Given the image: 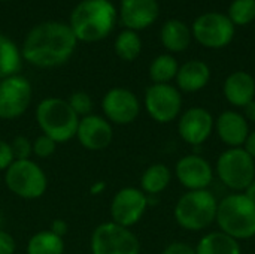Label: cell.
Listing matches in <instances>:
<instances>
[{"mask_svg":"<svg viewBox=\"0 0 255 254\" xmlns=\"http://www.w3.org/2000/svg\"><path fill=\"white\" fill-rule=\"evenodd\" d=\"M78 39L69 24L46 21L34 25L21 48V57L40 69L64 64L75 52Z\"/></svg>","mask_w":255,"mask_h":254,"instance_id":"6da1fadb","label":"cell"},{"mask_svg":"<svg viewBox=\"0 0 255 254\" xmlns=\"http://www.w3.org/2000/svg\"><path fill=\"white\" fill-rule=\"evenodd\" d=\"M118 12L111 0H82L69 19V25L78 42H99L111 34L117 24Z\"/></svg>","mask_w":255,"mask_h":254,"instance_id":"7a4b0ae2","label":"cell"},{"mask_svg":"<svg viewBox=\"0 0 255 254\" xmlns=\"http://www.w3.org/2000/svg\"><path fill=\"white\" fill-rule=\"evenodd\" d=\"M218 199L208 190L185 192L175 204L173 217L179 228L187 232H202L217 220Z\"/></svg>","mask_w":255,"mask_h":254,"instance_id":"3957f363","label":"cell"},{"mask_svg":"<svg viewBox=\"0 0 255 254\" xmlns=\"http://www.w3.org/2000/svg\"><path fill=\"white\" fill-rule=\"evenodd\" d=\"M215 223L239 243L251 240L255 237V205L244 193L227 195L218 201Z\"/></svg>","mask_w":255,"mask_h":254,"instance_id":"277c9868","label":"cell"},{"mask_svg":"<svg viewBox=\"0 0 255 254\" xmlns=\"http://www.w3.org/2000/svg\"><path fill=\"white\" fill-rule=\"evenodd\" d=\"M34 115L42 135L49 136L57 144L67 142L76 136L79 117L66 99L46 97L40 100Z\"/></svg>","mask_w":255,"mask_h":254,"instance_id":"5b68a950","label":"cell"},{"mask_svg":"<svg viewBox=\"0 0 255 254\" xmlns=\"http://www.w3.org/2000/svg\"><path fill=\"white\" fill-rule=\"evenodd\" d=\"M215 175L235 193H244L255 180V160L242 148H227L215 163Z\"/></svg>","mask_w":255,"mask_h":254,"instance_id":"8992f818","label":"cell"},{"mask_svg":"<svg viewBox=\"0 0 255 254\" xmlns=\"http://www.w3.org/2000/svg\"><path fill=\"white\" fill-rule=\"evenodd\" d=\"M4 184L15 196L34 201L46 193L48 177L34 160H15L4 171Z\"/></svg>","mask_w":255,"mask_h":254,"instance_id":"52a82bcc","label":"cell"},{"mask_svg":"<svg viewBox=\"0 0 255 254\" xmlns=\"http://www.w3.org/2000/svg\"><path fill=\"white\" fill-rule=\"evenodd\" d=\"M90 250L91 254H140V241L131 229L105 222L93 231Z\"/></svg>","mask_w":255,"mask_h":254,"instance_id":"ba28073f","label":"cell"},{"mask_svg":"<svg viewBox=\"0 0 255 254\" xmlns=\"http://www.w3.org/2000/svg\"><path fill=\"white\" fill-rule=\"evenodd\" d=\"M236 33L235 24L227 13L206 12L197 16L191 25V34L205 48L221 49L232 43Z\"/></svg>","mask_w":255,"mask_h":254,"instance_id":"9c48e42d","label":"cell"},{"mask_svg":"<svg viewBox=\"0 0 255 254\" xmlns=\"http://www.w3.org/2000/svg\"><path fill=\"white\" fill-rule=\"evenodd\" d=\"M143 106L158 124H169L182 114V93L172 84H152L145 90Z\"/></svg>","mask_w":255,"mask_h":254,"instance_id":"30bf717a","label":"cell"},{"mask_svg":"<svg viewBox=\"0 0 255 254\" xmlns=\"http://www.w3.org/2000/svg\"><path fill=\"white\" fill-rule=\"evenodd\" d=\"M148 205L149 198L140 189L124 187L118 190L111 201V222L130 229L142 220Z\"/></svg>","mask_w":255,"mask_h":254,"instance_id":"8fae6325","label":"cell"},{"mask_svg":"<svg viewBox=\"0 0 255 254\" xmlns=\"http://www.w3.org/2000/svg\"><path fill=\"white\" fill-rule=\"evenodd\" d=\"M33 88L22 75H12L0 81V118H19L30 106Z\"/></svg>","mask_w":255,"mask_h":254,"instance_id":"7c38bea8","label":"cell"},{"mask_svg":"<svg viewBox=\"0 0 255 254\" xmlns=\"http://www.w3.org/2000/svg\"><path fill=\"white\" fill-rule=\"evenodd\" d=\"M103 117L117 126H128L136 121L140 114V100L137 96L124 87L108 90L102 99Z\"/></svg>","mask_w":255,"mask_h":254,"instance_id":"4fadbf2b","label":"cell"},{"mask_svg":"<svg viewBox=\"0 0 255 254\" xmlns=\"http://www.w3.org/2000/svg\"><path fill=\"white\" fill-rule=\"evenodd\" d=\"M214 127L215 118L203 106H193L185 109L178 120L179 138L193 147L203 145L211 138Z\"/></svg>","mask_w":255,"mask_h":254,"instance_id":"5bb4252c","label":"cell"},{"mask_svg":"<svg viewBox=\"0 0 255 254\" xmlns=\"http://www.w3.org/2000/svg\"><path fill=\"white\" fill-rule=\"evenodd\" d=\"M175 177L182 187L190 190H208L214 181L215 169L208 159L199 154H187L175 165Z\"/></svg>","mask_w":255,"mask_h":254,"instance_id":"9a60e30c","label":"cell"},{"mask_svg":"<svg viewBox=\"0 0 255 254\" xmlns=\"http://www.w3.org/2000/svg\"><path fill=\"white\" fill-rule=\"evenodd\" d=\"M75 138L85 150L102 151L111 145L114 139V129L103 115L90 114L79 118Z\"/></svg>","mask_w":255,"mask_h":254,"instance_id":"2e32d148","label":"cell"},{"mask_svg":"<svg viewBox=\"0 0 255 254\" xmlns=\"http://www.w3.org/2000/svg\"><path fill=\"white\" fill-rule=\"evenodd\" d=\"M160 13L158 0H120V19L128 30H145Z\"/></svg>","mask_w":255,"mask_h":254,"instance_id":"e0dca14e","label":"cell"},{"mask_svg":"<svg viewBox=\"0 0 255 254\" xmlns=\"http://www.w3.org/2000/svg\"><path fill=\"white\" fill-rule=\"evenodd\" d=\"M220 141L226 144L229 148H239L244 147L251 129L250 123L244 117L242 112L235 109H227L221 112L215 118V127Z\"/></svg>","mask_w":255,"mask_h":254,"instance_id":"ac0fdd59","label":"cell"},{"mask_svg":"<svg viewBox=\"0 0 255 254\" xmlns=\"http://www.w3.org/2000/svg\"><path fill=\"white\" fill-rule=\"evenodd\" d=\"M223 93L232 106L244 109L250 102L255 100V78L245 70L232 72L224 79Z\"/></svg>","mask_w":255,"mask_h":254,"instance_id":"d6986e66","label":"cell"},{"mask_svg":"<svg viewBox=\"0 0 255 254\" xmlns=\"http://www.w3.org/2000/svg\"><path fill=\"white\" fill-rule=\"evenodd\" d=\"M175 81L181 93H197L209 84L211 67L203 60H188L179 64Z\"/></svg>","mask_w":255,"mask_h":254,"instance_id":"ffe728a7","label":"cell"},{"mask_svg":"<svg viewBox=\"0 0 255 254\" xmlns=\"http://www.w3.org/2000/svg\"><path fill=\"white\" fill-rule=\"evenodd\" d=\"M191 28L181 19H167L160 31V40L169 52H182L191 43Z\"/></svg>","mask_w":255,"mask_h":254,"instance_id":"44dd1931","label":"cell"},{"mask_svg":"<svg viewBox=\"0 0 255 254\" xmlns=\"http://www.w3.org/2000/svg\"><path fill=\"white\" fill-rule=\"evenodd\" d=\"M194 249L196 254H242L241 243L221 231L205 234Z\"/></svg>","mask_w":255,"mask_h":254,"instance_id":"7402d4cb","label":"cell"},{"mask_svg":"<svg viewBox=\"0 0 255 254\" xmlns=\"http://www.w3.org/2000/svg\"><path fill=\"white\" fill-rule=\"evenodd\" d=\"M172 181V171L164 163L149 165L140 177V190L149 198L163 193Z\"/></svg>","mask_w":255,"mask_h":254,"instance_id":"603a6c76","label":"cell"},{"mask_svg":"<svg viewBox=\"0 0 255 254\" xmlns=\"http://www.w3.org/2000/svg\"><path fill=\"white\" fill-rule=\"evenodd\" d=\"M21 49L16 43L0 33V81L16 75L21 69Z\"/></svg>","mask_w":255,"mask_h":254,"instance_id":"cb8c5ba5","label":"cell"},{"mask_svg":"<svg viewBox=\"0 0 255 254\" xmlns=\"http://www.w3.org/2000/svg\"><path fill=\"white\" fill-rule=\"evenodd\" d=\"M64 241L49 229L39 231L30 237L27 243V254H63Z\"/></svg>","mask_w":255,"mask_h":254,"instance_id":"d4e9b609","label":"cell"},{"mask_svg":"<svg viewBox=\"0 0 255 254\" xmlns=\"http://www.w3.org/2000/svg\"><path fill=\"white\" fill-rule=\"evenodd\" d=\"M179 70V63L172 54H160L149 64V78L152 84H170Z\"/></svg>","mask_w":255,"mask_h":254,"instance_id":"484cf974","label":"cell"},{"mask_svg":"<svg viewBox=\"0 0 255 254\" xmlns=\"http://www.w3.org/2000/svg\"><path fill=\"white\" fill-rule=\"evenodd\" d=\"M114 49L121 60L134 61L142 52V39L137 34V31L126 28L118 33L114 43Z\"/></svg>","mask_w":255,"mask_h":254,"instance_id":"4316f807","label":"cell"},{"mask_svg":"<svg viewBox=\"0 0 255 254\" xmlns=\"http://www.w3.org/2000/svg\"><path fill=\"white\" fill-rule=\"evenodd\" d=\"M227 16L236 25H248L255 19V0H233Z\"/></svg>","mask_w":255,"mask_h":254,"instance_id":"83f0119b","label":"cell"},{"mask_svg":"<svg viewBox=\"0 0 255 254\" xmlns=\"http://www.w3.org/2000/svg\"><path fill=\"white\" fill-rule=\"evenodd\" d=\"M66 100H67V103L70 105V108L73 109V112H75L79 118L93 114V106H94V103H93V99H91V96H90L88 93H85V91H75V93H72Z\"/></svg>","mask_w":255,"mask_h":254,"instance_id":"f1b7e54d","label":"cell"},{"mask_svg":"<svg viewBox=\"0 0 255 254\" xmlns=\"http://www.w3.org/2000/svg\"><path fill=\"white\" fill-rule=\"evenodd\" d=\"M31 144H33V156H36L37 159H49L51 156H54L58 145L54 139H51L46 135H39L36 139L31 141Z\"/></svg>","mask_w":255,"mask_h":254,"instance_id":"f546056e","label":"cell"},{"mask_svg":"<svg viewBox=\"0 0 255 254\" xmlns=\"http://www.w3.org/2000/svg\"><path fill=\"white\" fill-rule=\"evenodd\" d=\"M10 148L13 153V159L15 160H28L33 156V144L28 138L25 136H15L12 139Z\"/></svg>","mask_w":255,"mask_h":254,"instance_id":"4dcf8cb0","label":"cell"},{"mask_svg":"<svg viewBox=\"0 0 255 254\" xmlns=\"http://www.w3.org/2000/svg\"><path fill=\"white\" fill-rule=\"evenodd\" d=\"M15 162L10 144L7 141L0 139V172H4Z\"/></svg>","mask_w":255,"mask_h":254,"instance_id":"1f68e13d","label":"cell"},{"mask_svg":"<svg viewBox=\"0 0 255 254\" xmlns=\"http://www.w3.org/2000/svg\"><path fill=\"white\" fill-rule=\"evenodd\" d=\"M161 254H196V249L182 241H173L164 247Z\"/></svg>","mask_w":255,"mask_h":254,"instance_id":"d6a6232c","label":"cell"},{"mask_svg":"<svg viewBox=\"0 0 255 254\" xmlns=\"http://www.w3.org/2000/svg\"><path fill=\"white\" fill-rule=\"evenodd\" d=\"M16 249V243L13 237L0 228V254H13Z\"/></svg>","mask_w":255,"mask_h":254,"instance_id":"836d02e7","label":"cell"},{"mask_svg":"<svg viewBox=\"0 0 255 254\" xmlns=\"http://www.w3.org/2000/svg\"><path fill=\"white\" fill-rule=\"evenodd\" d=\"M67 229H69V225H67L66 220H63V219L54 220V222L51 223V228H49V231H51L52 234H55V235H58V237H61V238L67 234Z\"/></svg>","mask_w":255,"mask_h":254,"instance_id":"e575fe53","label":"cell"},{"mask_svg":"<svg viewBox=\"0 0 255 254\" xmlns=\"http://www.w3.org/2000/svg\"><path fill=\"white\" fill-rule=\"evenodd\" d=\"M242 148L255 160V130L250 132V135H248V138H247V141H245Z\"/></svg>","mask_w":255,"mask_h":254,"instance_id":"d590c367","label":"cell"},{"mask_svg":"<svg viewBox=\"0 0 255 254\" xmlns=\"http://www.w3.org/2000/svg\"><path fill=\"white\" fill-rule=\"evenodd\" d=\"M244 117L247 118L248 123H255V100L250 102L244 109H242Z\"/></svg>","mask_w":255,"mask_h":254,"instance_id":"8d00e7d4","label":"cell"},{"mask_svg":"<svg viewBox=\"0 0 255 254\" xmlns=\"http://www.w3.org/2000/svg\"><path fill=\"white\" fill-rule=\"evenodd\" d=\"M106 189V183L105 181H96L91 187H90V193L97 196V195H102Z\"/></svg>","mask_w":255,"mask_h":254,"instance_id":"74e56055","label":"cell"},{"mask_svg":"<svg viewBox=\"0 0 255 254\" xmlns=\"http://www.w3.org/2000/svg\"><path fill=\"white\" fill-rule=\"evenodd\" d=\"M244 195H245V196H247V198L255 205V180L250 184V187L244 192Z\"/></svg>","mask_w":255,"mask_h":254,"instance_id":"f35d334b","label":"cell"},{"mask_svg":"<svg viewBox=\"0 0 255 254\" xmlns=\"http://www.w3.org/2000/svg\"><path fill=\"white\" fill-rule=\"evenodd\" d=\"M0 228H1V213H0Z\"/></svg>","mask_w":255,"mask_h":254,"instance_id":"ab89813d","label":"cell"},{"mask_svg":"<svg viewBox=\"0 0 255 254\" xmlns=\"http://www.w3.org/2000/svg\"><path fill=\"white\" fill-rule=\"evenodd\" d=\"M0 1H6V0H0Z\"/></svg>","mask_w":255,"mask_h":254,"instance_id":"60d3db41","label":"cell"}]
</instances>
